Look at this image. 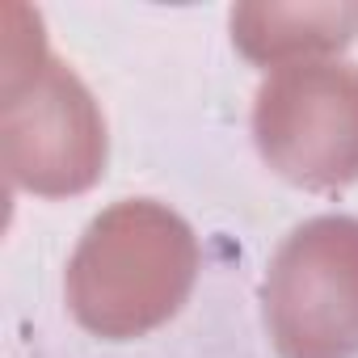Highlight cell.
Returning a JSON list of instances; mask_svg holds the SVG:
<instances>
[{
    "instance_id": "obj_5",
    "label": "cell",
    "mask_w": 358,
    "mask_h": 358,
    "mask_svg": "<svg viewBox=\"0 0 358 358\" xmlns=\"http://www.w3.org/2000/svg\"><path fill=\"white\" fill-rule=\"evenodd\" d=\"M228 26L245 59L278 72L341 51L358 34V5H236Z\"/></svg>"
},
{
    "instance_id": "obj_2",
    "label": "cell",
    "mask_w": 358,
    "mask_h": 358,
    "mask_svg": "<svg viewBox=\"0 0 358 358\" xmlns=\"http://www.w3.org/2000/svg\"><path fill=\"white\" fill-rule=\"evenodd\" d=\"M262 312L282 358H358V220L299 224L270 257Z\"/></svg>"
},
{
    "instance_id": "obj_3",
    "label": "cell",
    "mask_w": 358,
    "mask_h": 358,
    "mask_svg": "<svg viewBox=\"0 0 358 358\" xmlns=\"http://www.w3.org/2000/svg\"><path fill=\"white\" fill-rule=\"evenodd\" d=\"M253 139L262 160L303 190L358 182V64H291L262 80L253 97Z\"/></svg>"
},
{
    "instance_id": "obj_1",
    "label": "cell",
    "mask_w": 358,
    "mask_h": 358,
    "mask_svg": "<svg viewBox=\"0 0 358 358\" xmlns=\"http://www.w3.org/2000/svg\"><path fill=\"white\" fill-rule=\"evenodd\" d=\"M194 278L199 241L190 224L152 199H122L85 228L64 291L89 333L127 341L182 312Z\"/></svg>"
},
{
    "instance_id": "obj_4",
    "label": "cell",
    "mask_w": 358,
    "mask_h": 358,
    "mask_svg": "<svg viewBox=\"0 0 358 358\" xmlns=\"http://www.w3.org/2000/svg\"><path fill=\"white\" fill-rule=\"evenodd\" d=\"M0 156L9 182L47 199L89 190L106 169V118L85 80L55 55L0 85Z\"/></svg>"
}]
</instances>
